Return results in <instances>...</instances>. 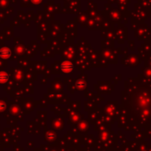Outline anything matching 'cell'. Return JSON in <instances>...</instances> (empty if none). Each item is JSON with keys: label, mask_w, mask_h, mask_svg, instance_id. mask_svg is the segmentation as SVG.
<instances>
[{"label": "cell", "mask_w": 151, "mask_h": 151, "mask_svg": "<svg viewBox=\"0 0 151 151\" xmlns=\"http://www.w3.org/2000/svg\"><path fill=\"white\" fill-rule=\"evenodd\" d=\"M60 69L63 73H70L75 69V65L69 61H64L60 64Z\"/></svg>", "instance_id": "obj_1"}, {"label": "cell", "mask_w": 151, "mask_h": 151, "mask_svg": "<svg viewBox=\"0 0 151 151\" xmlns=\"http://www.w3.org/2000/svg\"><path fill=\"white\" fill-rule=\"evenodd\" d=\"M11 55V50L8 47H3L0 50V57L2 58H8Z\"/></svg>", "instance_id": "obj_2"}, {"label": "cell", "mask_w": 151, "mask_h": 151, "mask_svg": "<svg viewBox=\"0 0 151 151\" xmlns=\"http://www.w3.org/2000/svg\"><path fill=\"white\" fill-rule=\"evenodd\" d=\"M10 78L8 74L4 72H0V83H4L7 82Z\"/></svg>", "instance_id": "obj_3"}, {"label": "cell", "mask_w": 151, "mask_h": 151, "mask_svg": "<svg viewBox=\"0 0 151 151\" xmlns=\"http://www.w3.org/2000/svg\"><path fill=\"white\" fill-rule=\"evenodd\" d=\"M76 86L78 88H83L85 87L86 83L83 81H78L76 83Z\"/></svg>", "instance_id": "obj_4"}, {"label": "cell", "mask_w": 151, "mask_h": 151, "mask_svg": "<svg viewBox=\"0 0 151 151\" xmlns=\"http://www.w3.org/2000/svg\"><path fill=\"white\" fill-rule=\"evenodd\" d=\"M4 108V105L3 103H0V110H2Z\"/></svg>", "instance_id": "obj_5"}]
</instances>
